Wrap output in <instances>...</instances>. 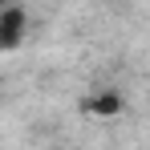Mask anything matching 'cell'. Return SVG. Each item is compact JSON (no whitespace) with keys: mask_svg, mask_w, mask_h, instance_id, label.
I'll return each instance as SVG.
<instances>
[{"mask_svg":"<svg viewBox=\"0 0 150 150\" xmlns=\"http://www.w3.org/2000/svg\"><path fill=\"white\" fill-rule=\"evenodd\" d=\"M28 37V12L21 0L0 4V53H16Z\"/></svg>","mask_w":150,"mask_h":150,"instance_id":"obj_1","label":"cell"},{"mask_svg":"<svg viewBox=\"0 0 150 150\" xmlns=\"http://www.w3.org/2000/svg\"><path fill=\"white\" fill-rule=\"evenodd\" d=\"M0 4H8V0H0Z\"/></svg>","mask_w":150,"mask_h":150,"instance_id":"obj_2","label":"cell"}]
</instances>
